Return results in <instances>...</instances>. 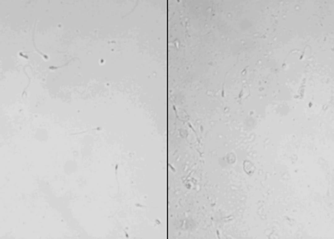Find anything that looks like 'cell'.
<instances>
[{
  "instance_id": "obj_1",
  "label": "cell",
  "mask_w": 334,
  "mask_h": 239,
  "mask_svg": "<svg viewBox=\"0 0 334 239\" xmlns=\"http://www.w3.org/2000/svg\"><path fill=\"white\" fill-rule=\"evenodd\" d=\"M36 22H37V20H36L35 21V24H33V31H32V43H33V47H35V49H36V52H37L41 56H42V58L44 59V60H49V58H48V55H45V54H43L42 52H40L38 49H37V47H36V42H35V33H36Z\"/></svg>"
}]
</instances>
